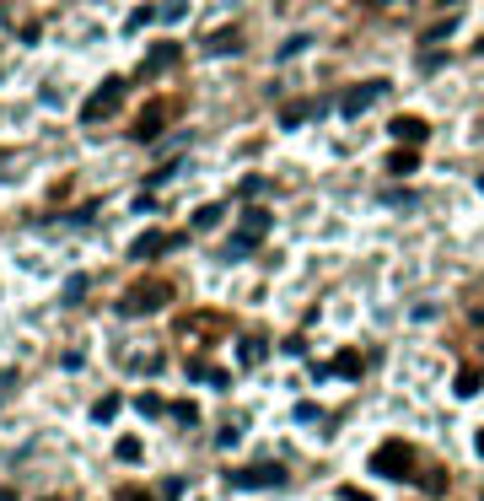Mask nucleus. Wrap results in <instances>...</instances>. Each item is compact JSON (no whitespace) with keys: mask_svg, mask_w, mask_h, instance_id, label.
Here are the masks:
<instances>
[{"mask_svg":"<svg viewBox=\"0 0 484 501\" xmlns=\"http://www.w3.org/2000/svg\"><path fill=\"white\" fill-rule=\"evenodd\" d=\"M409 469H414V448L399 437L372 453V475H382V480H409Z\"/></svg>","mask_w":484,"mask_h":501,"instance_id":"f257e3e1","label":"nucleus"},{"mask_svg":"<svg viewBox=\"0 0 484 501\" xmlns=\"http://www.w3.org/2000/svg\"><path fill=\"white\" fill-rule=\"evenodd\" d=\"M167 296H172L167 281H140V286H130V291H124L119 313H124V318H135V313H157V307H167Z\"/></svg>","mask_w":484,"mask_h":501,"instance_id":"f03ea898","label":"nucleus"},{"mask_svg":"<svg viewBox=\"0 0 484 501\" xmlns=\"http://www.w3.org/2000/svg\"><path fill=\"white\" fill-rule=\"evenodd\" d=\"M226 485L237 490H269V485H285V469L280 464H253V469H231Z\"/></svg>","mask_w":484,"mask_h":501,"instance_id":"7ed1b4c3","label":"nucleus"},{"mask_svg":"<svg viewBox=\"0 0 484 501\" xmlns=\"http://www.w3.org/2000/svg\"><path fill=\"white\" fill-rule=\"evenodd\" d=\"M119 98H124V81H119V76H108V81H102V86L92 92V98H86V108H81V124H97L102 113H113V108H119Z\"/></svg>","mask_w":484,"mask_h":501,"instance_id":"20e7f679","label":"nucleus"},{"mask_svg":"<svg viewBox=\"0 0 484 501\" xmlns=\"http://www.w3.org/2000/svg\"><path fill=\"white\" fill-rule=\"evenodd\" d=\"M382 92H387V81H372V86H350V92L339 98V113H344V119H355V113H366L377 98H382Z\"/></svg>","mask_w":484,"mask_h":501,"instance_id":"39448f33","label":"nucleus"},{"mask_svg":"<svg viewBox=\"0 0 484 501\" xmlns=\"http://www.w3.org/2000/svg\"><path fill=\"white\" fill-rule=\"evenodd\" d=\"M172 113V103H151V108H140V119H135V140H151V135H162V119Z\"/></svg>","mask_w":484,"mask_h":501,"instance_id":"423d86ee","label":"nucleus"},{"mask_svg":"<svg viewBox=\"0 0 484 501\" xmlns=\"http://www.w3.org/2000/svg\"><path fill=\"white\" fill-rule=\"evenodd\" d=\"M178 60H183V43H157V49L145 54V65H140V71H145V76H162V71H172Z\"/></svg>","mask_w":484,"mask_h":501,"instance_id":"0eeeda50","label":"nucleus"},{"mask_svg":"<svg viewBox=\"0 0 484 501\" xmlns=\"http://www.w3.org/2000/svg\"><path fill=\"white\" fill-rule=\"evenodd\" d=\"M425 135H431V124H425V119H414V113H399V119H393V140L425 146Z\"/></svg>","mask_w":484,"mask_h":501,"instance_id":"6e6552de","label":"nucleus"},{"mask_svg":"<svg viewBox=\"0 0 484 501\" xmlns=\"http://www.w3.org/2000/svg\"><path fill=\"white\" fill-rule=\"evenodd\" d=\"M172 243H183V237H167V232H145V237H135V248H130V259H157L162 248H172Z\"/></svg>","mask_w":484,"mask_h":501,"instance_id":"1a4fd4ad","label":"nucleus"},{"mask_svg":"<svg viewBox=\"0 0 484 501\" xmlns=\"http://www.w3.org/2000/svg\"><path fill=\"white\" fill-rule=\"evenodd\" d=\"M264 232H269V210H248V216H242V232H237V237H248V243H258Z\"/></svg>","mask_w":484,"mask_h":501,"instance_id":"9d476101","label":"nucleus"},{"mask_svg":"<svg viewBox=\"0 0 484 501\" xmlns=\"http://www.w3.org/2000/svg\"><path fill=\"white\" fill-rule=\"evenodd\" d=\"M264 351H269V345L258 340V334H248V340L237 345V361H242V367H258V361H264Z\"/></svg>","mask_w":484,"mask_h":501,"instance_id":"9b49d317","label":"nucleus"},{"mask_svg":"<svg viewBox=\"0 0 484 501\" xmlns=\"http://www.w3.org/2000/svg\"><path fill=\"white\" fill-rule=\"evenodd\" d=\"M361 367H366L361 351H339L334 361H328V372H344V378H361Z\"/></svg>","mask_w":484,"mask_h":501,"instance_id":"f8f14e48","label":"nucleus"},{"mask_svg":"<svg viewBox=\"0 0 484 501\" xmlns=\"http://www.w3.org/2000/svg\"><path fill=\"white\" fill-rule=\"evenodd\" d=\"M205 49H210V54H231V49H242L237 27H221V33H216V38H210V43H205Z\"/></svg>","mask_w":484,"mask_h":501,"instance_id":"ddd939ff","label":"nucleus"},{"mask_svg":"<svg viewBox=\"0 0 484 501\" xmlns=\"http://www.w3.org/2000/svg\"><path fill=\"white\" fill-rule=\"evenodd\" d=\"M479 383H484V378H479V367H463L452 388H458V399H473V393H479Z\"/></svg>","mask_w":484,"mask_h":501,"instance_id":"4468645a","label":"nucleus"},{"mask_svg":"<svg viewBox=\"0 0 484 501\" xmlns=\"http://www.w3.org/2000/svg\"><path fill=\"white\" fill-rule=\"evenodd\" d=\"M414 167H420L414 146H409V151H393V157H387V172H399V178H404V172H414Z\"/></svg>","mask_w":484,"mask_h":501,"instance_id":"2eb2a0df","label":"nucleus"},{"mask_svg":"<svg viewBox=\"0 0 484 501\" xmlns=\"http://www.w3.org/2000/svg\"><path fill=\"white\" fill-rule=\"evenodd\" d=\"M221 221V205H205V210H194V232H210Z\"/></svg>","mask_w":484,"mask_h":501,"instance_id":"dca6fc26","label":"nucleus"},{"mask_svg":"<svg viewBox=\"0 0 484 501\" xmlns=\"http://www.w3.org/2000/svg\"><path fill=\"white\" fill-rule=\"evenodd\" d=\"M113 415H119V393H108V399L92 404V420H113Z\"/></svg>","mask_w":484,"mask_h":501,"instance_id":"f3484780","label":"nucleus"},{"mask_svg":"<svg viewBox=\"0 0 484 501\" xmlns=\"http://www.w3.org/2000/svg\"><path fill=\"white\" fill-rule=\"evenodd\" d=\"M307 113H312V108H307V103H290V108H285V113H280V124H285V130H296V124H302V119H307Z\"/></svg>","mask_w":484,"mask_h":501,"instance_id":"a211bd4d","label":"nucleus"},{"mask_svg":"<svg viewBox=\"0 0 484 501\" xmlns=\"http://www.w3.org/2000/svg\"><path fill=\"white\" fill-rule=\"evenodd\" d=\"M151 16H157V6H135V11H130V22H124V27H130V33H140V27L151 22Z\"/></svg>","mask_w":484,"mask_h":501,"instance_id":"6ab92c4d","label":"nucleus"},{"mask_svg":"<svg viewBox=\"0 0 484 501\" xmlns=\"http://www.w3.org/2000/svg\"><path fill=\"white\" fill-rule=\"evenodd\" d=\"M135 410H140V415H162V410H167V404H162L157 393H140V399H135Z\"/></svg>","mask_w":484,"mask_h":501,"instance_id":"aec40b11","label":"nucleus"},{"mask_svg":"<svg viewBox=\"0 0 484 501\" xmlns=\"http://www.w3.org/2000/svg\"><path fill=\"white\" fill-rule=\"evenodd\" d=\"M183 11H189V0H162V6H157V16H167V22H178Z\"/></svg>","mask_w":484,"mask_h":501,"instance_id":"412c9836","label":"nucleus"},{"mask_svg":"<svg viewBox=\"0 0 484 501\" xmlns=\"http://www.w3.org/2000/svg\"><path fill=\"white\" fill-rule=\"evenodd\" d=\"M452 33H458V22H436V27H431V33H425V43H447V38H452Z\"/></svg>","mask_w":484,"mask_h":501,"instance_id":"4be33fe9","label":"nucleus"},{"mask_svg":"<svg viewBox=\"0 0 484 501\" xmlns=\"http://www.w3.org/2000/svg\"><path fill=\"white\" fill-rule=\"evenodd\" d=\"M81 291H86V275H70L65 281V302H81Z\"/></svg>","mask_w":484,"mask_h":501,"instance_id":"5701e85b","label":"nucleus"},{"mask_svg":"<svg viewBox=\"0 0 484 501\" xmlns=\"http://www.w3.org/2000/svg\"><path fill=\"white\" fill-rule=\"evenodd\" d=\"M119 458H124V464H135V458H140V437H124L119 442Z\"/></svg>","mask_w":484,"mask_h":501,"instance_id":"b1692460","label":"nucleus"},{"mask_svg":"<svg viewBox=\"0 0 484 501\" xmlns=\"http://www.w3.org/2000/svg\"><path fill=\"white\" fill-rule=\"evenodd\" d=\"M172 420H199V410H194V404L183 399V404H172Z\"/></svg>","mask_w":484,"mask_h":501,"instance_id":"393cba45","label":"nucleus"},{"mask_svg":"<svg viewBox=\"0 0 484 501\" xmlns=\"http://www.w3.org/2000/svg\"><path fill=\"white\" fill-rule=\"evenodd\" d=\"M216 442H221V448H237V442H242V426H226V431H221Z\"/></svg>","mask_w":484,"mask_h":501,"instance_id":"a878e982","label":"nucleus"},{"mask_svg":"<svg viewBox=\"0 0 484 501\" xmlns=\"http://www.w3.org/2000/svg\"><path fill=\"white\" fill-rule=\"evenodd\" d=\"M119 501H151V490H119Z\"/></svg>","mask_w":484,"mask_h":501,"instance_id":"bb28decb","label":"nucleus"},{"mask_svg":"<svg viewBox=\"0 0 484 501\" xmlns=\"http://www.w3.org/2000/svg\"><path fill=\"white\" fill-rule=\"evenodd\" d=\"M473 453H479V458H484V431H479V437H473Z\"/></svg>","mask_w":484,"mask_h":501,"instance_id":"cd10ccee","label":"nucleus"},{"mask_svg":"<svg viewBox=\"0 0 484 501\" xmlns=\"http://www.w3.org/2000/svg\"><path fill=\"white\" fill-rule=\"evenodd\" d=\"M361 6H387V0H361Z\"/></svg>","mask_w":484,"mask_h":501,"instance_id":"c85d7f7f","label":"nucleus"},{"mask_svg":"<svg viewBox=\"0 0 484 501\" xmlns=\"http://www.w3.org/2000/svg\"><path fill=\"white\" fill-rule=\"evenodd\" d=\"M48 501H60V496H48Z\"/></svg>","mask_w":484,"mask_h":501,"instance_id":"c756f323","label":"nucleus"},{"mask_svg":"<svg viewBox=\"0 0 484 501\" xmlns=\"http://www.w3.org/2000/svg\"><path fill=\"white\" fill-rule=\"evenodd\" d=\"M479 189H484V178H479Z\"/></svg>","mask_w":484,"mask_h":501,"instance_id":"7c9ffc66","label":"nucleus"}]
</instances>
